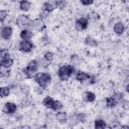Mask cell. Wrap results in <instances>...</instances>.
Listing matches in <instances>:
<instances>
[{"instance_id":"obj_1","label":"cell","mask_w":129,"mask_h":129,"mask_svg":"<svg viewBox=\"0 0 129 129\" xmlns=\"http://www.w3.org/2000/svg\"><path fill=\"white\" fill-rule=\"evenodd\" d=\"M74 74H75L74 64H62L57 69V72H56V75H57L59 81H61V82L68 81Z\"/></svg>"},{"instance_id":"obj_2","label":"cell","mask_w":129,"mask_h":129,"mask_svg":"<svg viewBox=\"0 0 129 129\" xmlns=\"http://www.w3.org/2000/svg\"><path fill=\"white\" fill-rule=\"evenodd\" d=\"M33 80L35 81V83L43 90H45L50 82H51V76L49 73H46V72H40V73H36L34 76H33Z\"/></svg>"},{"instance_id":"obj_3","label":"cell","mask_w":129,"mask_h":129,"mask_svg":"<svg viewBox=\"0 0 129 129\" xmlns=\"http://www.w3.org/2000/svg\"><path fill=\"white\" fill-rule=\"evenodd\" d=\"M38 68H39V62L37 59H31L28 61L27 66L22 69L21 71V74L23 75V77L25 79H31L33 78V76L37 73L38 71Z\"/></svg>"},{"instance_id":"obj_4","label":"cell","mask_w":129,"mask_h":129,"mask_svg":"<svg viewBox=\"0 0 129 129\" xmlns=\"http://www.w3.org/2000/svg\"><path fill=\"white\" fill-rule=\"evenodd\" d=\"M30 22H31V19L28 15L26 14H20L17 19H16V24L19 28L21 29H25V28H28L30 26Z\"/></svg>"},{"instance_id":"obj_5","label":"cell","mask_w":129,"mask_h":129,"mask_svg":"<svg viewBox=\"0 0 129 129\" xmlns=\"http://www.w3.org/2000/svg\"><path fill=\"white\" fill-rule=\"evenodd\" d=\"M34 48V44L32 41L30 40H20V42L18 43V49L21 51V52H24V53H28L30 51H32Z\"/></svg>"},{"instance_id":"obj_6","label":"cell","mask_w":129,"mask_h":129,"mask_svg":"<svg viewBox=\"0 0 129 129\" xmlns=\"http://www.w3.org/2000/svg\"><path fill=\"white\" fill-rule=\"evenodd\" d=\"M91 76L92 75H90L89 73H86V72H83V71H78L75 74V79H76V81H78L82 84H89L90 85Z\"/></svg>"},{"instance_id":"obj_7","label":"cell","mask_w":129,"mask_h":129,"mask_svg":"<svg viewBox=\"0 0 129 129\" xmlns=\"http://www.w3.org/2000/svg\"><path fill=\"white\" fill-rule=\"evenodd\" d=\"M13 34V29L9 25H3L0 28V37L3 40H9Z\"/></svg>"},{"instance_id":"obj_8","label":"cell","mask_w":129,"mask_h":129,"mask_svg":"<svg viewBox=\"0 0 129 129\" xmlns=\"http://www.w3.org/2000/svg\"><path fill=\"white\" fill-rule=\"evenodd\" d=\"M88 26H89V20L87 17H80L75 22V27L78 31L86 30L88 28Z\"/></svg>"},{"instance_id":"obj_9","label":"cell","mask_w":129,"mask_h":129,"mask_svg":"<svg viewBox=\"0 0 129 129\" xmlns=\"http://www.w3.org/2000/svg\"><path fill=\"white\" fill-rule=\"evenodd\" d=\"M2 111L6 115H12L17 111V105L15 103H13V102H6L3 105Z\"/></svg>"},{"instance_id":"obj_10","label":"cell","mask_w":129,"mask_h":129,"mask_svg":"<svg viewBox=\"0 0 129 129\" xmlns=\"http://www.w3.org/2000/svg\"><path fill=\"white\" fill-rule=\"evenodd\" d=\"M32 29L36 30V31H41L43 28H44V24H43V20H41L40 18L38 19H34V20H31L30 22V26Z\"/></svg>"},{"instance_id":"obj_11","label":"cell","mask_w":129,"mask_h":129,"mask_svg":"<svg viewBox=\"0 0 129 129\" xmlns=\"http://www.w3.org/2000/svg\"><path fill=\"white\" fill-rule=\"evenodd\" d=\"M125 29H126L125 24H124L123 22H121V21L116 22V23L114 24V26H113V30H114V32H115L116 34H118V35L123 34V33L125 32Z\"/></svg>"},{"instance_id":"obj_12","label":"cell","mask_w":129,"mask_h":129,"mask_svg":"<svg viewBox=\"0 0 129 129\" xmlns=\"http://www.w3.org/2000/svg\"><path fill=\"white\" fill-rule=\"evenodd\" d=\"M19 36L22 40H30L33 36V33L30 29L28 28H25V29H21L20 33H19Z\"/></svg>"},{"instance_id":"obj_13","label":"cell","mask_w":129,"mask_h":129,"mask_svg":"<svg viewBox=\"0 0 129 129\" xmlns=\"http://www.w3.org/2000/svg\"><path fill=\"white\" fill-rule=\"evenodd\" d=\"M83 100L87 103H93L96 100V94L91 91H86L83 94Z\"/></svg>"},{"instance_id":"obj_14","label":"cell","mask_w":129,"mask_h":129,"mask_svg":"<svg viewBox=\"0 0 129 129\" xmlns=\"http://www.w3.org/2000/svg\"><path fill=\"white\" fill-rule=\"evenodd\" d=\"M55 119H56L59 123L63 124V123H67V122H68L69 117H68V114H67L66 112H63V111H60V110H59V111H56Z\"/></svg>"},{"instance_id":"obj_15","label":"cell","mask_w":129,"mask_h":129,"mask_svg":"<svg viewBox=\"0 0 129 129\" xmlns=\"http://www.w3.org/2000/svg\"><path fill=\"white\" fill-rule=\"evenodd\" d=\"M31 8V2L29 0H20L19 1V9L21 11L27 12Z\"/></svg>"},{"instance_id":"obj_16","label":"cell","mask_w":129,"mask_h":129,"mask_svg":"<svg viewBox=\"0 0 129 129\" xmlns=\"http://www.w3.org/2000/svg\"><path fill=\"white\" fill-rule=\"evenodd\" d=\"M41 9H42V11H44V12L50 13V12H52V11L55 9V7H54V5H53L51 2H49V1H46V2H44V3L42 4V6H41Z\"/></svg>"},{"instance_id":"obj_17","label":"cell","mask_w":129,"mask_h":129,"mask_svg":"<svg viewBox=\"0 0 129 129\" xmlns=\"http://www.w3.org/2000/svg\"><path fill=\"white\" fill-rule=\"evenodd\" d=\"M85 43H86V45L91 46V47H96V46L98 45L97 39L94 38V37H92V36H87V37L85 38Z\"/></svg>"},{"instance_id":"obj_18","label":"cell","mask_w":129,"mask_h":129,"mask_svg":"<svg viewBox=\"0 0 129 129\" xmlns=\"http://www.w3.org/2000/svg\"><path fill=\"white\" fill-rule=\"evenodd\" d=\"M105 103H106V107H107V108H110V109L115 108V107L118 105V104H117V102L113 99V97H112V96L107 97V98L105 99Z\"/></svg>"},{"instance_id":"obj_19","label":"cell","mask_w":129,"mask_h":129,"mask_svg":"<svg viewBox=\"0 0 129 129\" xmlns=\"http://www.w3.org/2000/svg\"><path fill=\"white\" fill-rule=\"evenodd\" d=\"M94 127L96 129H104V128L107 127L106 121L103 120V119H96L95 122H94Z\"/></svg>"},{"instance_id":"obj_20","label":"cell","mask_w":129,"mask_h":129,"mask_svg":"<svg viewBox=\"0 0 129 129\" xmlns=\"http://www.w3.org/2000/svg\"><path fill=\"white\" fill-rule=\"evenodd\" d=\"M10 73H11L10 68L3 67L0 63V78H8L10 76Z\"/></svg>"},{"instance_id":"obj_21","label":"cell","mask_w":129,"mask_h":129,"mask_svg":"<svg viewBox=\"0 0 129 129\" xmlns=\"http://www.w3.org/2000/svg\"><path fill=\"white\" fill-rule=\"evenodd\" d=\"M0 63L3 67L6 68H11L12 64L14 63V59L12 57H8V58H4V59H0Z\"/></svg>"},{"instance_id":"obj_22","label":"cell","mask_w":129,"mask_h":129,"mask_svg":"<svg viewBox=\"0 0 129 129\" xmlns=\"http://www.w3.org/2000/svg\"><path fill=\"white\" fill-rule=\"evenodd\" d=\"M9 95H10V87H8V86L0 87V97L1 98H6Z\"/></svg>"},{"instance_id":"obj_23","label":"cell","mask_w":129,"mask_h":129,"mask_svg":"<svg viewBox=\"0 0 129 129\" xmlns=\"http://www.w3.org/2000/svg\"><path fill=\"white\" fill-rule=\"evenodd\" d=\"M53 101H54V100H53L51 97L46 96V97L42 100V105H43L45 108L50 109V108H51V105H52V103H53Z\"/></svg>"},{"instance_id":"obj_24","label":"cell","mask_w":129,"mask_h":129,"mask_svg":"<svg viewBox=\"0 0 129 129\" xmlns=\"http://www.w3.org/2000/svg\"><path fill=\"white\" fill-rule=\"evenodd\" d=\"M63 108V105H62V103L61 102H59L58 100H54L53 101V103H52V105H51V108H50V110H52V111H59V110H61Z\"/></svg>"},{"instance_id":"obj_25","label":"cell","mask_w":129,"mask_h":129,"mask_svg":"<svg viewBox=\"0 0 129 129\" xmlns=\"http://www.w3.org/2000/svg\"><path fill=\"white\" fill-rule=\"evenodd\" d=\"M42 58L44 59V60H46L48 63H51L52 61H53V58H54V55H53V53L51 52V51H45L44 53H43V56H42Z\"/></svg>"},{"instance_id":"obj_26","label":"cell","mask_w":129,"mask_h":129,"mask_svg":"<svg viewBox=\"0 0 129 129\" xmlns=\"http://www.w3.org/2000/svg\"><path fill=\"white\" fill-rule=\"evenodd\" d=\"M88 20L89 21H97V20H99L100 19V14L98 13V12H96V11H92V12H90L89 14H88Z\"/></svg>"},{"instance_id":"obj_27","label":"cell","mask_w":129,"mask_h":129,"mask_svg":"<svg viewBox=\"0 0 129 129\" xmlns=\"http://www.w3.org/2000/svg\"><path fill=\"white\" fill-rule=\"evenodd\" d=\"M54 7L57 8V9H64L66 6H67V1L66 0H54Z\"/></svg>"},{"instance_id":"obj_28","label":"cell","mask_w":129,"mask_h":129,"mask_svg":"<svg viewBox=\"0 0 129 129\" xmlns=\"http://www.w3.org/2000/svg\"><path fill=\"white\" fill-rule=\"evenodd\" d=\"M86 118H87V115L85 113H77L75 116H74V119L76 122H85L86 121Z\"/></svg>"},{"instance_id":"obj_29","label":"cell","mask_w":129,"mask_h":129,"mask_svg":"<svg viewBox=\"0 0 129 129\" xmlns=\"http://www.w3.org/2000/svg\"><path fill=\"white\" fill-rule=\"evenodd\" d=\"M11 57V54L7 48H0V59Z\"/></svg>"},{"instance_id":"obj_30","label":"cell","mask_w":129,"mask_h":129,"mask_svg":"<svg viewBox=\"0 0 129 129\" xmlns=\"http://www.w3.org/2000/svg\"><path fill=\"white\" fill-rule=\"evenodd\" d=\"M112 97H113V99L117 102V104H119V103H121V102L123 101V94H122L121 92H115V93L112 95Z\"/></svg>"},{"instance_id":"obj_31","label":"cell","mask_w":129,"mask_h":129,"mask_svg":"<svg viewBox=\"0 0 129 129\" xmlns=\"http://www.w3.org/2000/svg\"><path fill=\"white\" fill-rule=\"evenodd\" d=\"M9 15V11L8 10H4V9H1L0 10V23H3L6 18L8 17Z\"/></svg>"},{"instance_id":"obj_32","label":"cell","mask_w":129,"mask_h":129,"mask_svg":"<svg viewBox=\"0 0 129 129\" xmlns=\"http://www.w3.org/2000/svg\"><path fill=\"white\" fill-rule=\"evenodd\" d=\"M84 6H89V5H92L94 3L95 0H79Z\"/></svg>"},{"instance_id":"obj_33","label":"cell","mask_w":129,"mask_h":129,"mask_svg":"<svg viewBox=\"0 0 129 129\" xmlns=\"http://www.w3.org/2000/svg\"><path fill=\"white\" fill-rule=\"evenodd\" d=\"M10 1H15V0H10Z\"/></svg>"}]
</instances>
